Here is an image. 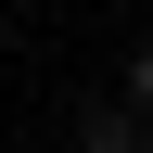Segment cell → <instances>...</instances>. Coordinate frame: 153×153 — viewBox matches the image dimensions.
<instances>
[{"label": "cell", "instance_id": "obj_1", "mask_svg": "<svg viewBox=\"0 0 153 153\" xmlns=\"http://www.w3.org/2000/svg\"><path fill=\"white\" fill-rule=\"evenodd\" d=\"M76 153H153V115H128V102H89V115H76Z\"/></svg>", "mask_w": 153, "mask_h": 153}, {"label": "cell", "instance_id": "obj_2", "mask_svg": "<svg viewBox=\"0 0 153 153\" xmlns=\"http://www.w3.org/2000/svg\"><path fill=\"white\" fill-rule=\"evenodd\" d=\"M128 115H153V38H128Z\"/></svg>", "mask_w": 153, "mask_h": 153}]
</instances>
